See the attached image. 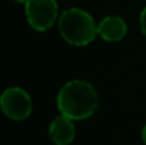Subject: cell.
<instances>
[{"label":"cell","instance_id":"1","mask_svg":"<svg viewBox=\"0 0 146 145\" xmlns=\"http://www.w3.org/2000/svg\"><path fill=\"white\" fill-rule=\"evenodd\" d=\"M56 105L60 112L73 121L90 118L95 114L99 96L95 87L83 80H72L62 86L56 96Z\"/></svg>","mask_w":146,"mask_h":145},{"label":"cell","instance_id":"2","mask_svg":"<svg viewBox=\"0 0 146 145\" xmlns=\"http://www.w3.org/2000/svg\"><path fill=\"white\" fill-rule=\"evenodd\" d=\"M60 36L68 44L74 46H85L95 40L98 35V25L88 12L80 8H68L58 19Z\"/></svg>","mask_w":146,"mask_h":145},{"label":"cell","instance_id":"3","mask_svg":"<svg viewBox=\"0 0 146 145\" xmlns=\"http://www.w3.org/2000/svg\"><path fill=\"white\" fill-rule=\"evenodd\" d=\"M27 22L35 31H48L58 18L56 0H27L25 4Z\"/></svg>","mask_w":146,"mask_h":145},{"label":"cell","instance_id":"4","mask_svg":"<svg viewBox=\"0 0 146 145\" xmlns=\"http://www.w3.org/2000/svg\"><path fill=\"white\" fill-rule=\"evenodd\" d=\"M0 107L8 118L23 121L32 113V99L26 90L21 87H9L3 91Z\"/></svg>","mask_w":146,"mask_h":145},{"label":"cell","instance_id":"5","mask_svg":"<svg viewBox=\"0 0 146 145\" xmlns=\"http://www.w3.org/2000/svg\"><path fill=\"white\" fill-rule=\"evenodd\" d=\"M49 135L55 145H69L76 136L73 120L64 114L58 116L49 126Z\"/></svg>","mask_w":146,"mask_h":145},{"label":"cell","instance_id":"6","mask_svg":"<svg viewBox=\"0 0 146 145\" xmlns=\"http://www.w3.org/2000/svg\"><path fill=\"white\" fill-rule=\"evenodd\" d=\"M127 31L126 21L118 15H108L98 25V35L108 43L121 41L127 35Z\"/></svg>","mask_w":146,"mask_h":145},{"label":"cell","instance_id":"7","mask_svg":"<svg viewBox=\"0 0 146 145\" xmlns=\"http://www.w3.org/2000/svg\"><path fill=\"white\" fill-rule=\"evenodd\" d=\"M140 27H141V32L146 36V8H144L140 14Z\"/></svg>","mask_w":146,"mask_h":145},{"label":"cell","instance_id":"8","mask_svg":"<svg viewBox=\"0 0 146 145\" xmlns=\"http://www.w3.org/2000/svg\"><path fill=\"white\" fill-rule=\"evenodd\" d=\"M141 138H142V141L146 144V125L144 126V128H142V131H141Z\"/></svg>","mask_w":146,"mask_h":145},{"label":"cell","instance_id":"9","mask_svg":"<svg viewBox=\"0 0 146 145\" xmlns=\"http://www.w3.org/2000/svg\"><path fill=\"white\" fill-rule=\"evenodd\" d=\"M13 1L18 3V4H26V3H27V0H13Z\"/></svg>","mask_w":146,"mask_h":145}]
</instances>
